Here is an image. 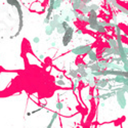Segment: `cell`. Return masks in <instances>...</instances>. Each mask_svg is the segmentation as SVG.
Returning <instances> with one entry per match:
<instances>
[{
    "label": "cell",
    "mask_w": 128,
    "mask_h": 128,
    "mask_svg": "<svg viewBox=\"0 0 128 128\" xmlns=\"http://www.w3.org/2000/svg\"><path fill=\"white\" fill-rule=\"evenodd\" d=\"M6 3L10 6H13V7L17 8L18 14V30L17 31V33L14 34V38L15 37H18V35L21 34L22 30L24 28V11H23V7H22V4L20 2V0H6Z\"/></svg>",
    "instance_id": "6da1fadb"
},
{
    "label": "cell",
    "mask_w": 128,
    "mask_h": 128,
    "mask_svg": "<svg viewBox=\"0 0 128 128\" xmlns=\"http://www.w3.org/2000/svg\"><path fill=\"white\" fill-rule=\"evenodd\" d=\"M93 49L91 44H82V45H78L76 47L72 48L70 52L74 55L77 57H82V55H87Z\"/></svg>",
    "instance_id": "7a4b0ae2"
},
{
    "label": "cell",
    "mask_w": 128,
    "mask_h": 128,
    "mask_svg": "<svg viewBox=\"0 0 128 128\" xmlns=\"http://www.w3.org/2000/svg\"><path fill=\"white\" fill-rule=\"evenodd\" d=\"M88 25L86 26V29H89L91 31L96 32L98 25H99V21H98V12L94 11V10H90L89 14H88Z\"/></svg>",
    "instance_id": "3957f363"
},
{
    "label": "cell",
    "mask_w": 128,
    "mask_h": 128,
    "mask_svg": "<svg viewBox=\"0 0 128 128\" xmlns=\"http://www.w3.org/2000/svg\"><path fill=\"white\" fill-rule=\"evenodd\" d=\"M113 92L116 93V99H117V104L119 105V107L121 110H125L126 106H127V101H126V97H125V93L123 91L119 90L118 87H115V88L112 90Z\"/></svg>",
    "instance_id": "277c9868"
},
{
    "label": "cell",
    "mask_w": 128,
    "mask_h": 128,
    "mask_svg": "<svg viewBox=\"0 0 128 128\" xmlns=\"http://www.w3.org/2000/svg\"><path fill=\"white\" fill-rule=\"evenodd\" d=\"M74 33H75V28L73 26H70L66 30L65 34L63 35V38H62V43H63L64 47H67L71 43V41L73 40V37H74Z\"/></svg>",
    "instance_id": "5b68a950"
},
{
    "label": "cell",
    "mask_w": 128,
    "mask_h": 128,
    "mask_svg": "<svg viewBox=\"0 0 128 128\" xmlns=\"http://www.w3.org/2000/svg\"><path fill=\"white\" fill-rule=\"evenodd\" d=\"M107 2L111 6H113L115 9H117L118 11H120L121 13H123V14H125V15H127V17H128V9L124 7L123 5H121L120 3L117 1V0H107Z\"/></svg>",
    "instance_id": "8992f818"
},
{
    "label": "cell",
    "mask_w": 128,
    "mask_h": 128,
    "mask_svg": "<svg viewBox=\"0 0 128 128\" xmlns=\"http://www.w3.org/2000/svg\"><path fill=\"white\" fill-rule=\"evenodd\" d=\"M110 78H101V79L95 80V89L101 90V89H106L107 86L110 84Z\"/></svg>",
    "instance_id": "52a82bcc"
},
{
    "label": "cell",
    "mask_w": 128,
    "mask_h": 128,
    "mask_svg": "<svg viewBox=\"0 0 128 128\" xmlns=\"http://www.w3.org/2000/svg\"><path fill=\"white\" fill-rule=\"evenodd\" d=\"M30 10L31 11H37V12H44V11H46L45 8H44V6L42 5V3L38 2V1L32 3V5L30 6Z\"/></svg>",
    "instance_id": "ba28073f"
},
{
    "label": "cell",
    "mask_w": 128,
    "mask_h": 128,
    "mask_svg": "<svg viewBox=\"0 0 128 128\" xmlns=\"http://www.w3.org/2000/svg\"><path fill=\"white\" fill-rule=\"evenodd\" d=\"M69 27H70V25H69V24L67 23V22L63 21L61 24H58V25H57V30H55V31L57 32L58 35H64L65 32H66V30H67Z\"/></svg>",
    "instance_id": "9c48e42d"
},
{
    "label": "cell",
    "mask_w": 128,
    "mask_h": 128,
    "mask_svg": "<svg viewBox=\"0 0 128 128\" xmlns=\"http://www.w3.org/2000/svg\"><path fill=\"white\" fill-rule=\"evenodd\" d=\"M106 42L108 43L109 47L110 48H118V43H117V40L116 38H114V37H107V39H106Z\"/></svg>",
    "instance_id": "30bf717a"
},
{
    "label": "cell",
    "mask_w": 128,
    "mask_h": 128,
    "mask_svg": "<svg viewBox=\"0 0 128 128\" xmlns=\"http://www.w3.org/2000/svg\"><path fill=\"white\" fill-rule=\"evenodd\" d=\"M87 57H88L89 61H90V62H92L93 64L97 63V62L99 61V60H98V55H97V53H96V51L94 50V49H92V50L90 51L88 54H87Z\"/></svg>",
    "instance_id": "8fae6325"
},
{
    "label": "cell",
    "mask_w": 128,
    "mask_h": 128,
    "mask_svg": "<svg viewBox=\"0 0 128 128\" xmlns=\"http://www.w3.org/2000/svg\"><path fill=\"white\" fill-rule=\"evenodd\" d=\"M125 80H126V78L123 76H115L114 78H110L111 82L113 81V82L117 83V84H121V85H123V84L125 83Z\"/></svg>",
    "instance_id": "7c38bea8"
},
{
    "label": "cell",
    "mask_w": 128,
    "mask_h": 128,
    "mask_svg": "<svg viewBox=\"0 0 128 128\" xmlns=\"http://www.w3.org/2000/svg\"><path fill=\"white\" fill-rule=\"evenodd\" d=\"M116 95V93L113 92V91H107L105 93H102V94H99V97H101V99H102V101H106V99L108 98H111L112 96H115Z\"/></svg>",
    "instance_id": "4fadbf2b"
},
{
    "label": "cell",
    "mask_w": 128,
    "mask_h": 128,
    "mask_svg": "<svg viewBox=\"0 0 128 128\" xmlns=\"http://www.w3.org/2000/svg\"><path fill=\"white\" fill-rule=\"evenodd\" d=\"M67 76L71 77L72 79L74 80V79H77L78 76H79V74H78L77 70H75V69H73V68H70V70H69L68 74H67Z\"/></svg>",
    "instance_id": "5bb4252c"
},
{
    "label": "cell",
    "mask_w": 128,
    "mask_h": 128,
    "mask_svg": "<svg viewBox=\"0 0 128 128\" xmlns=\"http://www.w3.org/2000/svg\"><path fill=\"white\" fill-rule=\"evenodd\" d=\"M79 12L81 14H85V15H88L89 12H90V7L89 5H86V4H82L81 8L79 9Z\"/></svg>",
    "instance_id": "9a60e30c"
},
{
    "label": "cell",
    "mask_w": 128,
    "mask_h": 128,
    "mask_svg": "<svg viewBox=\"0 0 128 128\" xmlns=\"http://www.w3.org/2000/svg\"><path fill=\"white\" fill-rule=\"evenodd\" d=\"M57 118H58V113H57V112H54V113H52L51 120L49 121L48 125L46 126L45 128H52V126H53V124H54V122H55V120H57Z\"/></svg>",
    "instance_id": "2e32d148"
},
{
    "label": "cell",
    "mask_w": 128,
    "mask_h": 128,
    "mask_svg": "<svg viewBox=\"0 0 128 128\" xmlns=\"http://www.w3.org/2000/svg\"><path fill=\"white\" fill-rule=\"evenodd\" d=\"M82 0L81 1H76V2H73L72 3V9L75 11H79V9L81 8V6H82Z\"/></svg>",
    "instance_id": "e0dca14e"
},
{
    "label": "cell",
    "mask_w": 128,
    "mask_h": 128,
    "mask_svg": "<svg viewBox=\"0 0 128 128\" xmlns=\"http://www.w3.org/2000/svg\"><path fill=\"white\" fill-rule=\"evenodd\" d=\"M78 21L80 22V23H83V24H87L88 25V15H85V14H81L80 13V15H79V18H77Z\"/></svg>",
    "instance_id": "ac0fdd59"
},
{
    "label": "cell",
    "mask_w": 128,
    "mask_h": 128,
    "mask_svg": "<svg viewBox=\"0 0 128 128\" xmlns=\"http://www.w3.org/2000/svg\"><path fill=\"white\" fill-rule=\"evenodd\" d=\"M96 33L101 34V35H104V34H107L108 33V29H107V28H105V27H102V25L99 24L98 27H97V29H96Z\"/></svg>",
    "instance_id": "d6986e66"
},
{
    "label": "cell",
    "mask_w": 128,
    "mask_h": 128,
    "mask_svg": "<svg viewBox=\"0 0 128 128\" xmlns=\"http://www.w3.org/2000/svg\"><path fill=\"white\" fill-rule=\"evenodd\" d=\"M54 31H55V30L52 29V28H51L50 26H49V25H46V26H45L44 32H45V34H46V35H47L48 37H50V36L52 35V34H53Z\"/></svg>",
    "instance_id": "ffe728a7"
},
{
    "label": "cell",
    "mask_w": 128,
    "mask_h": 128,
    "mask_svg": "<svg viewBox=\"0 0 128 128\" xmlns=\"http://www.w3.org/2000/svg\"><path fill=\"white\" fill-rule=\"evenodd\" d=\"M79 82H80V80L78 79V78H77V79H74V80H73V84H72V90H73L74 93L76 92V90H77V88H78Z\"/></svg>",
    "instance_id": "44dd1931"
},
{
    "label": "cell",
    "mask_w": 128,
    "mask_h": 128,
    "mask_svg": "<svg viewBox=\"0 0 128 128\" xmlns=\"http://www.w3.org/2000/svg\"><path fill=\"white\" fill-rule=\"evenodd\" d=\"M89 7H90V10H94V11H97V12L101 10V5L95 4V3H91V4L89 5Z\"/></svg>",
    "instance_id": "7402d4cb"
},
{
    "label": "cell",
    "mask_w": 128,
    "mask_h": 128,
    "mask_svg": "<svg viewBox=\"0 0 128 128\" xmlns=\"http://www.w3.org/2000/svg\"><path fill=\"white\" fill-rule=\"evenodd\" d=\"M55 84H57V86H60V87H66L67 86V83H66L64 80H60V79L55 80Z\"/></svg>",
    "instance_id": "603a6c76"
},
{
    "label": "cell",
    "mask_w": 128,
    "mask_h": 128,
    "mask_svg": "<svg viewBox=\"0 0 128 128\" xmlns=\"http://www.w3.org/2000/svg\"><path fill=\"white\" fill-rule=\"evenodd\" d=\"M114 34H115V35H119V34H122V29H121V27H120L118 24H117V26L115 27V29H114Z\"/></svg>",
    "instance_id": "cb8c5ba5"
},
{
    "label": "cell",
    "mask_w": 128,
    "mask_h": 128,
    "mask_svg": "<svg viewBox=\"0 0 128 128\" xmlns=\"http://www.w3.org/2000/svg\"><path fill=\"white\" fill-rule=\"evenodd\" d=\"M62 1H60V0H55V2H54V4H53V10H57L58 8L62 6Z\"/></svg>",
    "instance_id": "d4e9b609"
},
{
    "label": "cell",
    "mask_w": 128,
    "mask_h": 128,
    "mask_svg": "<svg viewBox=\"0 0 128 128\" xmlns=\"http://www.w3.org/2000/svg\"><path fill=\"white\" fill-rule=\"evenodd\" d=\"M63 18H64V21H65V22H67L68 24H70L71 22H73V21H74L73 18H72V17H71V15L69 14V13H68V14H66V15H64Z\"/></svg>",
    "instance_id": "484cf974"
},
{
    "label": "cell",
    "mask_w": 128,
    "mask_h": 128,
    "mask_svg": "<svg viewBox=\"0 0 128 128\" xmlns=\"http://www.w3.org/2000/svg\"><path fill=\"white\" fill-rule=\"evenodd\" d=\"M89 73L92 75L93 77H102V71H97V72H90L89 71Z\"/></svg>",
    "instance_id": "4316f807"
},
{
    "label": "cell",
    "mask_w": 128,
    "mask_h": 128,
    "mask_svg": "<svg viewBox=\"0 0 128 128\" xmlns=\"http://www.w3.org/2000/svg\"><path fill=\"white\" fill-rule=\"evenodd\" d=\"M99 24H101L102 27L107 28V29H108V28H110V22H108V21H104V20L99 21Z\"/></svg>",
    "instance_id": "83f0119b"
},
{
    "label": "cell",
    "mask_w": 128,
    "mask_h": 128,
    "mask_svg": "<svg viewBox=\"0 0 128 128\" xmlns=\"http://www.w3.org/2000/svg\"><path fill=\"white\" fill-rule=\"evenodd\" d=\"M55 108H57V111H62L64 109V104L62 102H57V104H55Z\"/></svg>",
    "instance_id": "f1b7e54d"
},
{
    "label": "cell",
    "mask_w": 128,
    "mask_h": 128,
    "mask_svg": "<svg viewBox=\"0 0 128 128\" xmlns=\"http://www.w3.org/2000/svg\"><path fill=\"white\" fill-rule=\"evenodd\" d=\"M45 107H46V104H44V105H42V106H41V107H40V108H38V109H36V110H33L32 112H31V114H32V115H34V114L38 113V112H40V111H41V110H43V109H44Z\"/></svg>",
    "instance_id": "f546056e"
},
{
    "label": "cell",
    "mask_w": 128,
    "mask_h": 128,
    "mask_svg": "<svg viewBox=\"0 0 128 128\" xmlns=\"http://www.w3.org/2000/svg\"><path fill=\"white\" fill-rule=\"evenodd\" d=\"M70 12H71L72 14H73V18H76V20H77L78 18H79V15H80V12H79V11H75V10H73V9H71Z\"/></svg>",
    "instance_id": "4dcf8cb0"
},
{
    "label": "cell",
    "mask_w": 128,
    "mask_h": 128,
    "mask_svg": "<svg viewBox=\"0 0 128 128\" xmlns=\"http://www.w3.org/2000/svg\"><path fill=\"white\" fill-rule=\"evenodd\" d=\"M33 42L34 43H35V44H38V43L40 42V38H39V37H34V38H33Z\"/></svg>",
    "instance_id": "1f68e13d"
},
{
    "label": "cell",
    "mask_w": 128,
    "mask_h": 128,
    "mask_svg": "<svg viewBox=\"0 0 128 128\" xmlns=\"http://www.w3.org/2000/svg\"><path fill=\"white\" fill-rule=\"evenodd\" d=\"M93 96H94V95H93L92 94V93H88V95H87V101H88V102H90V101H92V99H93Z\"/></svg>",
    "instance_id": "d6a6232c"
},
{
    "label": "cell",
    "mask_w": 128,
    "mask_h": 128,
    "mask_svg": "<svg viewBox=\"0 0 128 128\" xmlns=\"http://www.w3.org/2000/svg\"><path fill=\"white\" fill-rule=\"evenodd\" d=\"M91 1L92 0H82V3L83 4H86V5H90L91 4Z\"/></svg>",
    "instance_id": "836d02e7"
},
{
    "label": "cell",
    "mask_w": 128,
    "mask_h": 128,
    "mask_svg": "<svg viewBox=\"0 0 128 128\" xmlns=\"http://www.w3.org/2000/svg\"><path fill=\"white\" fill-rule=\"evenodd\" d=\"M123 71H125V72L128 73V63L123 64Z\"/></svg>",
    "instance_id": "e575fe53"
},
{
    "label": "cell",
    "mask_w": 128,
    "mask_h": 128,
    "mask_svg": "<svg viewBox=\"0 0 128 128\" xmlns=\"http://www.w3.org/2000/svg\"><path fill=\"white\" fill-rule=\"evenodd\" d=\"M83 33H84V31L82 29H77L76 30V34H77V35H82Z\"/></svg>",
    "instance_id": "d590c367"
},
{
    "label": "cell",
    "mask_w": 128,
    "mask_h": 128,
    "mask_svg": "<svg viewBox=\"0 0 128 128\" xmlns=\"http://www.w3.org/2000/svg\"><path fill=\"white\" fill-rule=\"evenodd\" d=\"M102 18H104V21H108V22H110V15L109 14H105L104 17H102Z\"/></svg>",
    "instance_id": "8d00e7d4"
},
{
    "label": "cell",
    "mask_w": 128,
    "mask_h": 128,
    "mask_svg": "<svg viewBox=\"0 0 128 128\" xmlns=\"http://www.w3.org/2000/svg\"><path fill=\"white\" fill-rule=\"evenodd\" d=\"M112 20H113V23H117V14L113 12V18H112Z\"/></svg>",
    "instance_id": "74e56055"
},
{
    "label": "cell",
    "mask_w": 128,
    "mask_h": 128,
    "mask_svg": "<svg viewBox=\"0 0 128 128\" xmlns=\"http://www.w3.org/2000/svg\"><path fill=\"white\" fill-rule=\"evenodd\" d=\"M57 79H60V80H64L65 79V74H60L57 76Z\"/></svg>",
    "instance_id": "f35d334b"
},
{
    "label": "cell",
    "mask_w": 128,
    "mask_h": 128,
    "mask_svg": "<svg viewBox=\"0 0 128 128\" xmlns=\"http://www.w3.org/2000/svg\"><path fill=\"white\" fill-rule=\"evenodd\" d=\"M124 51H125V54L128 57V46H124Z\"/></svg>",
    "instance_id": "ab89813d"
},
{
    "label": "cell",
    "mask_w": 128,
    "mask_h": 128,
    "mask_svg": "<svg viewBox=\"0 0 128 128\" xmlns=\"http://www.w3.org/2000/svg\"><path fill=\"white\" fill-rule=\"evenodd\" d=\"M44 58H45L44 54H40V55H39V61H43Z\"/></svg>",
    "instance_id": "60d3db41"
},
{
    "label": "cell",
    "mask_w": 128,
    "mask_h": 128,
    "mask_svg": "<svg viewBox=\"0 0 128 128\" xmlns=\"http://www.w3.org/2000/svg\"><path fill=\"white\" fill-rule=\"evenodd\" d=\"M50 44H51V47H55V46H57V42L53 41V42H51Z\"/></svg>",
    "instance_id": "b9f144b4"
},
{
    "label": "cell",
    "mask_w": 128,
    "mask_h": 128,
    "mask_svg": "<svg viewBox=\"0 0 128 128\" xmlns=\"http://www.w3.org/2000/svg\"><path fill=\"white\" fill-rule=\"evenodd\" d=\"M105 106H106V104H105L104 102H101V107H102V108H104Z\"/></svg>",
    "instance_id": "7bdbcfd3"
},
{
    "label": "cell",
    "mask_w": 128,
    "mask_h": 128,
    "mask_svg": "<svg viewBox=\"0 0 128 128\" xmlns=\"http://www.w3.org/2000/svg\"><path fill=\"white\" fill-rule=\"evenodd\" d=\"M31 115H32L31 114V112H27V116H31Z\"/></svg>",
    "instance_id": "ee69618b"
},
{
    "label": "cell",
    "mask_w": 128,
    "mask_h": 128,
    "mask_svg": "<svg viewBox=\"0 0 128 128\" xmlns=\"http://www.w3.org/2000/svg\"><path fill=\"white\" fill-rule=\"evenodd\" d=\"M14 38V36L13 35H11V36H9V39H13Z\"/></svg>",
    "instance_id": "f6af8a7d"
},
{
    "label": "cell",
    "mask_w": 128,
    "mask_h": 128,
    "mask_svg": "<svg viewBox=\"0 0 128 128\" xmlns=\"http://www.w3.org/2000/svg\"><path fill=\"white\" fill-rule=\"evenodd\" d=\"M60 1H62V2H64V0H60Z\"/></svg>",
    "instance_id": "bcb514c9"
},
{
    "label": "cell",
    "mask_w": 128,
    "mask_h": 128,
    "mask_svg": "<svg viewBox=\"0 0 128 128\" xmlns=\"http://www.w3.org/2000/svg\"><path fill=\"white\" fill-rule=\"evenodd\" d=\"M68 1H70V2H72V0H68Z\"/></svg>",
    "instance_id": "7dc6e473"
}]
</instances>
